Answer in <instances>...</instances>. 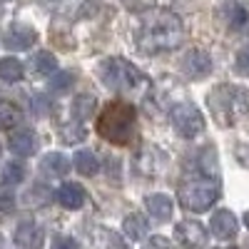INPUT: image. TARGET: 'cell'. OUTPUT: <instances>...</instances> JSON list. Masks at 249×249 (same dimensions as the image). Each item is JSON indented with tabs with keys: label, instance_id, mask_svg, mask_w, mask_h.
I'll return each mask as SVG.
<instances>
[{
	"label": "cell",
	"instance_id": "1",
	"mask_svg": "<svg viewBox=\"0 0 249 249\" xmlns=\"http://www.w3.org/2000/svg\"><path fill=\"white\" fill-rule=\"evenodd\" d=\"M184 40V25L177 13L172 10H150L142 18V23L137 28V50L144 55H160V53H170L182 45Z\"/></svg>",
	"mask_w": 249,
	"mask_h": 249
},
{
	"label": "cell",
	"instance_id": "2",
	"mask_svg": "<svg viewBox=\"0 0 249 249\" xmlns=\"http://www.w3.org/2000/svg\"><path fill=\"white\" fill-rule=\"evenodd\" d=\"M207 105H210V112L217 124L230 127V124L249 117V92L234 85H217L207 97Z\"/></svg>",
	"mask_w": 249,
	"mask_h": 249
},
{
	"label": "cell",
	"instance_id": "3",
	"mask_svg": "<svg viewBox=\"0 0 249 249\" xmlns=\"http://www.w3.org/2000/svg\"><path fill=\"white\" fill-rule=\"evenodd\" d=\"M97 132L112 144H130L137 132V117L127 102H107L97 117Z\"/></svg>",
	"mask_w": 249,
	"mask_h": 249
},
{
	"label": "cell",
	"instance_id": "4",
	"mask_svg": "<svg viewBox=\"0 0 249 249\" xmlns=\"http://www.w3.org/2000/svg\"><path fill=\"white\" fill-rule=\"evenodd\" d=\"M97 75L102 85L117 92H144L150 88V80L124 57H105L97 65Z\"/></svg>",
	"mask_w": 249,
	"mask_h": 249
},
{
	"label": "cell",
	"instance_id": "5",
	"mask_svg": "<svg viewBox=\"0 0 249 249\" xmlns=\"http://www.w3.org/2000/svg\"><path fill=\"white\" fill-rule=\"evenodd\" d=\"M219 195H222L219 182L207 175H195V177L182 179L177 190V199L182 204V210L187 212H207L219 199Z\"/></svg>",
	"mask_w": 249,
	"mask_h": 249
},
{
	"label": "cell",
	"instance_id": "6",
	"mask_svg": "<svg viewBox=\"0 0 249 249\" xmlns=\"http://www.w3.org/2000/svg\"><path fill=\"white\" fill-rule=\"evenodd\" d=\"M170 122L182 137H190V140L204 132L202 112L197 110V105H192V102H187V100L175 102V105L170 107Z\"/></svg>",
	"mask_w": 249,
	"mask_h": 249
},
{
	"label": "cell",
	"instance_id": "7",
	"mask_svg": "<svg viewBox=\"0 0 249 249\" xmlns=\"http://www.w3.org/2000/svg\"><path fill=\"white\" fill-rule=\"evenodd\" d=\"M135 167L142 177H157L167 167V155L160 147H155V144H144V147H140V152L135 157Z\"/></svg>",
	"mask_w": 249,
	"mask_h": 249
},
{
	"label": "cell",
	"instance_id": "8",
	"mask_svg": "<svg viewBox=\"0 0 249 249\" xmlns=\"http://www.w3.org/2000/svg\"><path fill=\"white\" fill-rule=\"evenodd\" d=\"M175 239L184 249H202L207 244V227L197 219H182L175 224Z\"/></svg>",
	"mask_w": 249,
	"mask_h": 249
},
{
	"label": "cell",
	"instance_id": "9",
	"mask_svg": "<svg viewBox=\"0 0 249 249\" xmlns=\"http://www.w3.org/2000/svg\"><path fill=\"white\" fill-rule=\"evenodd\" d=\"M179 70L184 77H190V80H202L212 72V57L207 55L204 50L195 48L190 53H184V57L179 60Z\"/></svg>",
	"mask_w": 249,
	"mask_h": 249
},
{
	"label": "cell",
	"instance_id": "10",
	"mask_svg": "<svg viewBox=\"0 0 249 249\" xmlns=\"http://www.w3.org/2000/svg\"><path fill=\"white\" fill-rule=\"evenodd\" d=\"M15 244L20 249H43L45 244V230L33 219H25L15 227V234H13Z\"/></svg>",
	"mask_w": 249,
	"mask_h": 249
},
{
	"label": "cell",
	"instance_id": "11",
	"mask_svg": "<svg viewBox=\"0 0 249 249\" xmlns=\"http://www.w3.org/2000/svg\"><path fill=\"white\" fill-rule=\"evenodd\" d=\"M210 232H212L217 239L230 242V239H234L237 232H239V222H237V217H234L230 210H219V212H214L212 219H210Z\"/></svg>",
	"mask_w": 249,
	"mask_h": 249
},
{
	"label": "cell",
	"instance_id": "12",
	"mask_svg": "<svg viewBox=\"0 0 249 249\" xmlns=\"http://www.w3.org/2000/svg\"><path fill=\"white\" fill-rule=\"evenodd\" d=\"M35 40H37L35 28H30L25 23H13L5 33V45L10 50H28L30 45H35Z\"/></svg>",
	"mask_w": 249,
	"mask_h": 249
},
{
	"label": "cell",
	"instance_id": "13",
	"mask_svg": "<svg viewBox=\"0 0 249 249\" xmlns=\"http://www.w3.org/2000/svg\"><path fill=\"white\" fill-rule=\"evenodd\" d=\"M144 210L150 212V219L164 224V222H170V217L175 212V204L167 195H147L144 197Z\"/></svg>",
	"mask_w": 249,
	"mask_h": 249
},
{
	"label": "cell",
	"instance_id": "14",
	"mask_svg": "<svg viewBox=\"0 0 249 249\" xmlns=\"http://www.w3.org/2000/svg\"><path fill=\"white\" fill-rule=\"evenodd\" d=\"M88 195H85V187L77 184V182H65L60 184L57 190V202L65 207V210H80L82 204H85Z\"/></svg>",
	"mask_w": 249,
	"mask_h": 249
},
{
	"label": "cell",
	"instance_id": "15",
	"mask_svg": "<svg viewBox=\"0 0 249 249\" xmlns=\"http://www.w3.org/2000/svg\"><path fill=\"white\" fill-rule=\"evenodd\" d=\"M8 147H10V152H15L20 157H28V155L35 152L37 142H35V135L30 130H18L8 137Z\"/></svg>",
	"mask_w": 249,
	"mask_h": 249
},
{
	"label": "cell",
	"instance_id": "16",
	"mask_svg": "<svg viewBox=\"0 0 249 249\" xmlns=\"http://www.w3.org/2000/svg\"><path fill=\"white\" fill-rule=\"evenodd\" d=\"M92 244H95V249H127L124 247V239L117 232L107 230V227H95L92 230Z\"/></svg>",
	"mask_w": 249,
	"mask_h": 249
},
{
	"label": "cell",
	"instance_id": "17",
	"mask_svg": "<svg viewBox=\"0 0 249 249\" xmlns=\"http://www.w3.org/2000/svg\"><path fill=\"white\" fill-rule=\"evenodd\" d=\"M122 234L130 242L144 239V234H147V219H144L142 214H127L122 219Z\"/></svg>",
	"mask_w": 249,
	"mask_h": 249
},
{
	"label": "cell",
	"instance_id": "18",
	"mask_svg": "<svg viewBox=\"0 0 249 249\" xmlns=\"http://www.w3.org/2000/svg\"><path fill=\"white\" fill-rule=\"evenodd\" d=\"M95 110H97V97L95 95H90V92L75 95V100H72V117L77 122H82V120H88L90 115H95Z\"/></svg>",
	"mask_w": 249,
	"mask_h": 249
},
{
	"label": "cell",
	"instance_id": "19",
	"mask_svg": "<svg viewBox=\"0 0 249 249\" xmlns=\"http://www.w3.org/2000/svg\"><path fill=\"white\" fill-rule=\"evenodd\" d=\"M72 164H75V170H77L80 175H85V177H95V175L100 172V160H97L95 152H90V150L75 152Z\"/></svg>",
	"mask_w": 249,
	"mask_h": 249
},
{
	"label": "cell",
	"instance_id": "20",
	"mask_svg": "<svg viewBox=\"0 0 249 249\" xmlns=\"http://www.w3.org/2000/svg\"><path fill=\"white\" fill-rule=\"evenodd\" d=\"M40 167H43L48 175H53V177H62V175H68L70 162H68L65 155H60V152H48L43 160H40Z\"/></svg>",
	"mask_w": 249,
	"mask_h": 249
},
{
	"label": "cell",
	"instance_id": "21",
	"mask_svg": "<svg viewBox=\"0 0 249 249\" xmlns=\"http://www.w3.org/2000/svg\"><path fill=\"white\" fill-rule=\"evenodd\" d=\"M25 75V68L18 57H0V80L3 82H20Z\"/></svg>",
	"mask_w": 249,
	"mask_h": 249
},
{
	"label": "cell",
	"instance_id": "22",
	"mask_svg": "<svg viewBox=\"0 0 249 249\" xmlns=\"http://www.w3.org/2000/svg\"><path fill=\"white\" fill-rule=\"evenodd\" d=\"M25 179V164L23 162H5L3 170H0V184L3 187H15Z\"/></svg>",
	"mask_w": 249,
	"mask_h": 249
},
{
	"label": "cell",
	"instance_id": "23",
	"mask_svg": "<svg viewBox=\"0 0 249 249\" xmlns=\"http://www.w3.org/2000/svg\"><path fill=\"white\" fill-rule=\"evenodd\" d=\"M20 120H23L20 107L8 100H0V130H15L20 124Z\"/></svg>",
	"mask_w": 249,
	"mask_h": 249
},
{
	"label": "cell",
	"instance_id": "24",
	"mask_svg": "<svg viewBox=\"0 0 249 249\" xmlns=\"http://www.w3.org/2000/svg\"><path fill=\"white\" fill-rule=\"evenodd\" d=\"M33 70H35V75H55V70H57V57L50 53V50H43V53H35V57H33Z\"/></svg>",
	"mask_w": 249,
	"mask_h": 249
},
{
	"label": "cell",
	"instance_id": "25",
	"mask_svg": "<svg viewBox=\"0 0 249 249\" xmlns=\"http://www.w3.org/2000/svg\"><path fill=\"white\" fill-rule=\"evenodd\" d=\"M227 25H230V30H234V33L249 30V10L242 8V5H234L230 10V18H227Z\"/></svg>",
	"mask_w": 249,
	"mask_h": 249
},
{
	"label": "cell",
	"instance_id": "26",
	"mask_svg": "<svg viewBox=\"0 0 249 249\" xmlns=\"http://www.w3.org/2000/svg\"><path fill=\"white\" fill-rule=\"evenodd\" d=\"M88 137L85 127H82L80 122H70V124H62L60 127V140L65 144H75V142H82Z\"/></svg>",
	"mask_w": 249,
	"mask_h": 249
},
{
	"label": "cell",
	"instance_id": "27",
	"mask_svg": "<svg viewBox=\"0 0 249 249\" xmlns=\"http://www.w3.org/2000/svg\"><path fill=\"white\" fill-rule=\"evenodd\" d=\"M199 167L207 177H214L217 179V172H219V164H217V152L214 147H204L202 155H199Z\"/></svg>",
	"mask_w": 249,
	"mask_h": 249
},
{
	"label": "cell",
	"instance_id": "28",
	"mask_svg": "<svg viewBox=\"0 0 249 249\" xmlns=\"http://www.w3.org/2000/svg\"><path fill=\"white\" fill-rule=\"evenodd\" d=\"M48 199H50V192H48L45 184H35L33 190L25 195V204H30V207H43Z\"/></svg>",
	"mask_w": 249,
	"mask_h": 249
},
{
	"label": "cell",
	"instance_id": "29",
	"mask_svg": "<svg viewBox=\"0 0 249 249\" xmlns=\"http://www.w3.org/2000/svg\"><path fill=\"white\" fill-rule=\"evenodd\" d=\"M50 249H80V244H77V239L70 237V234H60V237L53 239V247H50Z\"/></svg>",
	"mask_w": 249,
	"mask_h": 249
},
{
	"label": "cell",
	"instance_id": "30",
	"mask_svg": "<svg viewBox=\"0 0 249 249\" xmlns=\"http://www.w3.org/2000/svg\"><path fill=\"white\" fill-rule=\"evenodd\" d=\"M70 82H72V72H55L53 80H50V85H53V90L62 92V90L70 85Z\"/></svg>",
	"mask_w": 249,
	"mask_h": 249
},
{
	"label": "cell",
	"instance_id": "31",
	"mask_svg": "<svg viewBox=\"0 0 249 249\" xmlns=\"http://www.w3.org/2000/svg\"><path fill=\"white\" fill-rule=\"evenodd\" d=\"M234 65H237V72L249 75V45L239 50V55H237V62H234Z\"/></svg>",
	"mask_w": 249,
	"mask_h": 249
},
{
	"label": "cell",
	"instance_id": "32",
	"mask_svg": "<svg viewBox=\"0 0 249 249\" xmlns=\"http://www.w3.org/2000/svg\"><path fill=\"white\" fill-rule=\"evenodd\" d=\"M100 5H102V0H85L80 8V18H92L100 10Z\"/></svg>",
	"mask_w": 249,
	"mask_h": 249
},
{
	"label": "cell",
	"instance_id": "33",
	"mask_svg": "<svg viewBox=\"0 0 249 249\" xmlns=\"http://www.w3.org/2000/svg\"><path fill=\"white\" fill-rule=\"evenodd\" d=\"M142 249H172V244H170L167 237H150Z\"/></svg>",
	"mask_w": 249,
	"mask_h": 249
},
{
	"label": "cell",
	"instance_id": "34",
	"mask_svg": "<svg viewBox=\"0 0 249 249\" xmlns=\"http://www.w3.org/2000/svg\"><path fill=\"white\" fill-rule=\"evenodd\" d=\"M10 207H13V197L8 192L0 195V212H10Z\"/></svg>",
	"mask_w": 249,
	"mask_h": 249
},
{
	"label": "cell",
	"instance_id": "35",
	"mask_svg": "<svg viewBox=\"0 0 249 249\" xmlns=\"http://www.w3.org/2000/svg\"><path fill=\"white\" fill-rule=\"evenodd\" d=\"M244 222H247V227H249V212H244Z\"/></svg>",
	"mask_w": 249,
	"mask_h": 249
},
{
	"label": "cell",
	"instance_id": "36",
	"mask_svg": "<svg viewBox=\"0 0 249 249\" xmlns=\"http://www.w3.org/2000/svg\"><path fill=\"white\" fill-rule=\"evenodd\" d=\"M230 249H237V247H230Z\"/></svg>",
	"mask_w": 249,
	"mask_h": 249
},
{
	"label": "cell",
	"instance_id": "37",
	"mask_svg": "<svg viewBox=\"0 0 249 249\" xmlns=\"http://www.w3.org/2000/svg\"><path fill=\"white\" fill-rule=\"evenodd\" d=\"M0 155H3V152H0Z\"/></svg>",
	"mask_w": 249,
	"mask_h": 249
}]
</instances>
